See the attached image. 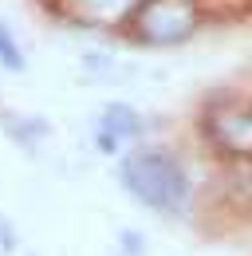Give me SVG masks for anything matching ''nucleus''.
I'll list each match as a JSON object with an SVG mask.
<instances>
[{"label": "nucleus", "instance_id": "nucleus-1", "mask_svg": "<svg viewBox=\"0 0 252 256\" xmlns=\"http://www.w3.org/2000/svg\"><path fill=\"white\" fill-rule=\"evenodd\" d=\"M114 178L142 209H150L158 217L174 221V217H186L193 209V174H189L186 158L166 142L130 146L118 158Z\"/></svg>", "mask_w": 252, "mask_h": 256}, {"label": "nucleus", "instance_id": "nucleus-2", "mask_svg": "<svg viewBox=\"0 0 252 256\" xmlns=\"http://www.w3.org/2000/svg\"><path fill=\"white\" fill-rule=\"evenodd\" d=\"M197 138L220 166L252 162V98L236 91H217L197 110Z\"/></svg>", "mask_w": 252, "mask_h": 256}, {"label": "nucleus", "instance_id": "nucleus-3", "mask_svg": "<svg viewBox=\"0 0 252 256\" xmlns=\"http://www.w3.org/2000/svg\"><path fill=\"white\" fill-rule=\"evenodd\" d=\"M205 20H209V12L201 8V0H146L122 36L138 48L170 52V48L189 44L205 28Z\"/></svg>", "mask_w": 252, "mask_h": 256}, {"label": "nucleus", "instance_id": "nucleus-4", "mask_svg": "<svg viewBox=\"0 0 252 256\" xmlns=\"http://www.w3.org/2000/svg\"><path fill=\"white\" fill-rule=\"evenodd\" d=\"M146 142V118L138 114V106H130L122 98L102 102L98 122H94V146L110 158H122L130 146Z\"/></svg>", "mask_w": 252, "mask_h": 256}, {"label": "nucleus", "instance_id": "nucleus-5", "mask_svg": "<svg viewBox=\"0 0 252 256\" xmlns=\"http://www.w3.org/2000/svg\"><path fill=\"white\" fill-rule=\"evenodd\" d=\"M142 4H146V0H60L56 8H60L63 16L79 20V24H91V28H118V32H126Z\"/></svg>", "mask_w": 252, "mask_h": 256}, {"label": "nucleus", "instance_id": "nucleus-6", "mask_svg": "<svg viewBox=\"0 0 252 256\" xmlns=\"http://www.w3.org/2000/svg\"><path fill=\"white\" fill-rule=\"evenodd\" d=\"M0 67H4V71H12V75L28 71V56H24L20 40L12 36V28H8L4 20H0Z\"/></svg>", "mask_w": 252, "mask_h": 256}, {"label": "nucleus", "instance_id": "nucleus-7", "mask_svg": "<svg viewBox=\"0 0 252 256\" xmlns=\"http://www.w3.org/2000/svg\"><path fill=\"white\" fill-rule=\"evenodd\" d=\"M118 252L122 256H146V236L138 228H122L118 232Z\"/></svg>", "mask_w": 252, "mask_h": 256}, {"label": "nucleus", "instance_id": "nucleus-8", "mask_svg": "<svg viewBox=\"0 0 252 256\" xmlns=\"http://www.w3.org/2000/svg\"><path fill=\"white\" fill-rule=\"evenodd\" d=\"M56 4H60V0H56Z\"/></svg>", "mask_w": 252, "mask_h": 256}]
</instances>
